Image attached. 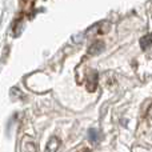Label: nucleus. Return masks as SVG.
I'll use <instances>...</instances> for the list:
<instances>
[{"label":"nucleus","mask_w":152,"mask_h":152,"mask_svg":"<svg viewBox=\"0 0 152 152\" xmlns=\"http://www.w3.org/2000/svg\"><path fill=\"white\" fill-rule=\"evenodd\" d=\"M97 86V72L92 71L88 74V77H87V89L89 92H94L96 89Z\"/></svg>","instance_id":"f257e3e1"},{"label":"nucleus","mask_w":152,"mask_h":152,"mask_svg":"<svg viewBox=\"0 0 152 152\" xmlns=\"http://www.w3.org/2000/svg\"><path fill=\"white\" fill-rule=\"evenodd\" d=\"M59 145H60V140H59L56 136H52L50 139V142H48L47 150H48V152H56L59 150Z\"/></svg>","instance_id":"f03ea898"},{"label":"nucleus","mask_w":152,"mask_h":152,"mask_svg":"<svg viewBox=\"0 0 152 152\" xmlns=\"http://www.w3.org/2000/svg\"><path fill=\"white\" fill-rule=\"evenodd\" d=\"M103 48H104V44H103L102 42H96L89 47V53H91V55H97V53L102 52Z\"/></svg>","instance_id":"7ed1b4c3"},{"label":"nucleus","mask_w":152,"mask_h":152,"mask_svg":"<svg viewBox=\"0 0 152 152\" xmlns=\"http://www.w3.org/2000/svg\"><path fill=\"white\" fill-rule=\"evenodd\" d=\"M88 135H89V142L91 143H97L100 140V137H102V135H100L99 129L96 128H92L88 131Z\"/></svg>","instance_id":"20e7f679"},{"label":"nucleus","mask_w":152,"mask_h":152,"mask_svg":"<svg viewBox=\"0 0 152 152\" xmlns=\"http://www.w3.org/2000/svg\"><path fill=\"white\" fill-rule=\"evenodd\" d=\"M151 44H152V35H147V36L142 37V40H140V45H142L143 50L151 47Z\"/></svg>","instance_id":"39448f33"},{"label":"nucleus","mask_w":152,"mask_h":152,"mask_svg":"<svg viewBox=\"0 0 152 152\" xmlns=\"http://www.w3.org/2000/svg\"><path fill=\"white\" fill-rule=\"evenodd\" d=\"M148 113H150V118H152V107L150 108V111H148Z\"/></svg>","instance_id":"423d86ee"}]
</instances>
